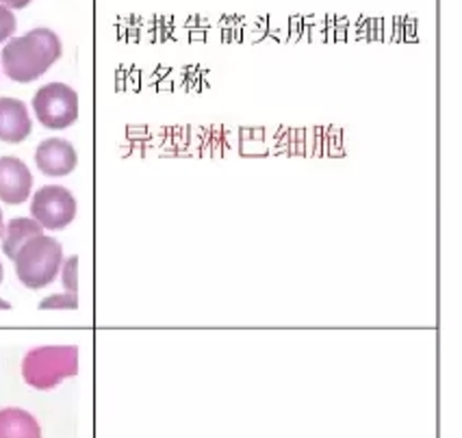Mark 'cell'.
Wrapping results in <instances>:
<instances>
[{"mask_svg": "<svg viewBox=\"0 0 462 438\" xmlns=\"http://www.w3.org/2000/svg\"><path fill=\"white\" fill-rule=\"evenodd\" d=\"M63 46L55 31L33 29L26 35L12 37L3 48L0 63L5 74L15 83H33L44 77L52 63L61 59Z\"/></svg>", "mask_w": 462, "mask_h": 438, "instance_id": "cell-1", "label": "cell"}, {"mask_svg": "<svg viewBox=\"0 0 462 438\" xmlns=\"http://www.w3.org/2000/svg\"><path fill=\"white\" fill-rule=\"evenodd\" d=\"M79 373L77 345H44L35 347L23 360V378L37 391L55 388L68 378Z\"/></svg>", "mask_w": 462, "mask_h": 438, "instance_id": "cell-2", "label": "cell"}, {"mask_svg": "<svg viewBox=\"0 0 462 438\" xmlns=\"http://www.w3.org/2000/svg\"><path fill=\"white\" fill-rule=\"evenodd\" d=\"M15 276L20 278L24 287L44 288L55 282L59 269L63 265V248L57 239L46 237L44 233L29 239L23 248L18 250L14 259Z\"/></svg>", "mask_w": 462, "mask_h": 438, "instance_id": "cell-3", "label": "cell"}, {"mask_svg": "<svg viewBox=\"0 0 462 438\" xmlns=\"http://www.w3.org/2000/svg\"><path fill=\"white\" fill-rule=\"evenodd\" d=\"M33 111L42 126L63 131L79 120V94L66 83H48L35 92Z\"/></svg>", "mask_w": 462, "mask_h": 438, "instance_id": "cell-4", "label": "cell"}, {"mask_svg": "<svg viewBox=\"0 0 462 438\" xmlns=\"http://www.w3.org/2000/svg\"><path fill=\"white\" fill-rule=\"evenodd\" d=\"M31 215L46 231H63L77 217V197L61 185H46L35 191Z\"/></svg>", "mask_w": 462, "mask_h": 438, "instance_id": "cell-5", "label": "cell"}, {"mask_svg": "<svg viewBox=\"0 0 462 438\" xmlns=\"http://www.w3.org/2000/svg\"><path fill=\"white\" fill-rule=\"evenodd\" d=\"M33 189V174L18 157H0V200L5 205H23Z\"/></svg>", "mask_w": 462, "mask_h": 438, "instance_id": "cell-6", "label": "cell"}, {"mask_svg": "<svg viewBox=\"0 0 462 438\" xmlns=\"http://www.w3.org/2000/svg\"><path fill=\"white\" fill-rule=\"evenodd\" d=\"M79 154L77 148L66 139H46L37 146L35 151V165L40 168L42 174L46 176H68L77 169Z\"/></svg>", "mask_w": 462, "mask_h": 438, "instance_id": "cell-7", "label": "cell"}, {"mask_svg": "<svg viewBox=\"0 0 462 438\" xmlns=\"http://www.w3.org/2000/svg\"><path fill=\"white\" fill-rule=\"evenodd\" d=\"M33 132V120L23 100L0 98V141L5 143H23Z\"/></svg>", "mask_w": 462, "mask_h": 438, "instance_id": "cell-8", "label": "cell"}, {"mask_svg": "<svg viewBox=\"0 0 462 438\" xmlns=\"http://www.w3.org/2000/svg\"><path fill=\"white\" fill-rule=\"evenodd\" d=\"M0 438H42V427L23 408L0 410Z\"/></svg>", "mask_w": 462, "mask_h": 438, "instance_id": "cell-9", "label": "cell"}, {"mask_svg": "<svg viewBox=\"0 0 462 438\" xmlns=\"http://www.w3.org/2000/svg\"><path fill=\"white\" fill-rule=\"evenodd\" d=\"M44 233V228L35 222V219L29 217H14L12 222L5 226L3 233V252L9 256V259H15L18 250L29 242V239L37 237V234Z\"/></svg>", "mask_w": 462, "mask_h": 438, "instance_id": "cell-10", "label": "cell"}, {"mask_svg": "<svg viewBox=\"0 0 462 438\" xmlns=\"http://www.w3.org/2000/svg\"><path fill=\"white\" fill-rule=\"evenodd\" d=\"M40 308L42 311H46V308H69V311H74V308H79V297L77 293H59V296H52V297H46V300L40 302Z\"/></svg>", "mask_w": 462, "mask_h": 438, "instance_id": "cell-11", "label": "cell"}, {"mask_svg": "<svg viewBox=\"0 0 462 438\" xmlns=\"http://www.w3.org/2000/svg\"><path fill=\"white\" fill-rule=\"evenodd\" d=\"M15 26H18V20H15L14 12L5 5H0V44L7 40H12L15 33Z\"/></svg>", "mask_w": 462, "mask_h": 438, "instance_id": "cell-12", "label": "cell"}, {"mask_svg": "<svg viewBox=\"0 0 462 438\" xmlns=\"http://www.w3.org/2000/svg\"><path fill=\"white\" fill-rule=\"evenodd\" d=\"M61 267H63V285H66L69 293H77V287H79V276H77L79 256H69V259Z\"/></svg>", "mask_w": 462, "mask_h": 438, "instance_id": "cell-13", "label": "cell"}, {"mask_svg": "<svg viewBox=\"0 0 462 438\" xmlns=\"http://www.w3.org/2000/svg\"><path fill=\"white\" fill-rule=\"evenodd\" d=\"M31 3H33V0H0V5H5V7L9 9H24L29 7Z\"/></svg>", "mask_w": 462, "mask_h": 438, "instance_id": "cell-14", "label": "cell"}, {"mask_svg": "<svg viewBox=\"0 0 462 438\" xmlns=\"http://www.w3.org/2000/svg\"><path fill=\"white\" fill-rule=\"evenodd\" d=\"M5 233V219H3V211H0V237H3Z\"/></svg>", "mask_w": 462, "mask_h": 438, "instance_id": "cell-15", "label": "cell"}, {"mask_svg": "<svg viewBox=\"0 0 462 438\" xmlns=\"http://www.w3.org/2000/svg\"><path fill=\"white\" fill-rule=\"evenodd\" d=\"M0 308H5V311H9V308H12V306H9V302L0 300Z\"/></svg>", "mask_w": 462, "mask_h": 438, "instance_id": "cell-16", "label": "cell"}, {"mask_svg": "<svg viewBox=\"0 0 462 438\" xmlns=\"http://www.w3.org/2000/svg\"><path fill=\"white\" fill-rule=\"evenodd\" d=\"M3 276H5V269H3V263H0V282H3Z\"/></svg>", "mask_w": 462, "mask_h": 438, "instance_id": "cell-17", "label": "cell"}]
</instances>
